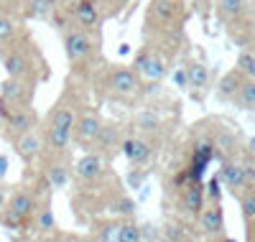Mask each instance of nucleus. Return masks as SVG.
Here are the masks:
<instances>
[{
  "mask_svg": "<svg viewBox=\"0 0 255 242\" xmlns=\"http://www.w3.org/2000/svg\"><path fill=\"white\" fill-rule=\"evenodd\" d=\"M69 207L77 219V225L87 227L92 219L102 214H120V217H135V202L128 196V186L123 176L110 166L102 173L84 181H72Z\"/></svg>",
  "mask_w": 255,
  "mask_h": 242,
  "instance_id": "1",
  "label": "nucleus"
},
{
  "mask_svg": "<svg viewBox=\"0 0 255 242\" xmlns=\"http://www.w3.org/2000/svg\"><path fill=\"white\" fill-rule=\"evenodd\" d=\"M90 100H92L90 82L82 79V77H74V74H67L64 90L59 92L56 102L49 107V113L41 118L46 150L72 148V127H74L77 113H79V107Z\"/></svg>",
  "mask_w": 255,
  "mask_h": 242,
  "instance_id": "2",
  "label": "nucleus"
},
{
  "mask_svg": "<svg viewBox=\"0 0 255 242\" xmlns=\"http://www.w3.org/2000/svg\"><path fill=\"white\" fill-rule=\"evenodd\" d=\"M151 84L156 82H143L130 64L102 61L90 79V90L97 105H115L133 110L145 100Z\"/></svg>",
  "mask_w": 255,
  "mask_h": 242,
  "instance_id": "3",
  "label": "nucleus"
},
{
  "mask_svg": "<svg viewBox=\"0 0 255 242\" xmlns=\"http://www.w3.org/2000/svg\"><path fill=\"white\" fill-rule=\"evenodd\" d=\"M54 199V189L51 184L46 181V176L41 173L36 166L26 168L20 181L15 186H10V194H8V202H5V209L0 214V225L3 230H10V232H23V227L28 225V219L33 217V212Z\"/></svg>",
  "mask_w": 255,
  "mask_h": 242,
  "instance_id": "4",
  "label": "nucleus"
},
{
  "mask_svg": "<svg viewBox=\"0 0 255 242\" xmlns=\"http://www.w3.org/2000/svg\"><path fill=\"white\" fill-rule=\"evenodd\" d=\"M0 67H3L5 77H20L31 79L36 84L51 79V67L46 54L41 51L38 41L33 38L31 28L20 31L13 41L0 46Z\"/></svg>",
  "mask_w": 255,
  "mask_h": 242,
  "instance_id": "5",
  "label": "nucleus"
},
{
  "mask_svg": "<svg viewBox=\"0 0 255 242\" xmlns=\"http://www.w3.org/2000/svg\"><path fill=\"white\" fill-rule=\"evenodd\" d=\"M189 0H148L143 13V38L163 41L171 46H186V20H189Z\"/></svg>",
  "mask_w": 255,
  "mask_h": 242,
  "instance_id": "6",
  "label": "nucleus"
},
{
  "mask_svg": "<svg viewBox=\"0 0 255 242\" xmlns=\"http://www.w3.org/2000/svg\"><path fill=\"white\" fill-rule=\"evenodd\" d=\"M56 28L61 33L64 54H67V64H69V74L90 82L95 69L105 61V54H102L105 36L77 26L74 20H61Z\"/></svg>",
  "mask_w": 255,
  "mask_h": 242,
  "instance_id": "7",
  "label": "nucleus"
},
{
  "mask_svg": "<svg viewBox=\"0 0 255 242\" xmlns=\"http://www.w3.org/2000/svg\"><path fill=\"white\" fill-rule=\"evenodd\" d=\"M181 54H184V49H179V46H171V43H163V41L143 38V46L135 51L130 67L138 72V77L143 82H158L161 84L168 74L174 72Z\"/></svg>",
  "mask_w": 255,
  "mask_h": 242,
  "instance_id": "8",
  "label": "nucleus"
},
{
  "mask_svg": "<svg viewBox=\"0 0 255 242\" xmlns=\"http://www.w3.org/2000/svg\"><path fill=\"white\" fill-rule=\"evenodd\" d=\"M87 240L97 242H140V225L135 217L102 214L87 225Z\"/></svg>",
  "mask_w": 255,
  "mask_h": 242,
  "instance_id": "9",
  "label": "nucleus"
},
{
  "mask_svg": "<svg viewBox=\"0 0 255 242\" xmlns=\"http://www.w3.org/2000/svg\"><path fill=\"white\" fill-rule=\"evenodd\" d=\"M38 122L41 115L33 105H13L0 97V140L10 145L18 135H23L26 130L36 127Z\"/></svg>",
  "mask_w": 255,
  "mask_h": 242,
  "instance_id": "10",
  "label": "nucleus"
},
{
  "mask_svg": "<svg viewBox=\"0 0 255 242\" xmlns=\"http://www.w3.org/2000/svg\"><path fill=\"white\" fill-rule=\"evenodd\" d=\"M36 168L46 176V181L51 184L54 191H61L72 184V168H74V150L64 148V150H46L41 153V158Z\"/></svg>",
  "mask_w": 255,
  "mask_h": 242,
  "instance_id": "11",
  "label": "nucleus"
},
{
  "mask_svg": "<svg viewBox=\"0 0 255 242\" xmlns=\"http://www.w3.org/2000/svg\"><path fill=\"white\" fill-rule=\"evenodd\" d=\"M105 118L100 113V107L95 100L84 102L77 113V120H74V127H72V148H79L82 153L84 150H92L97 135H100V127H102Z\"/></svg>",
  "mask_w": 255,
  "mask_h": 242,
  "instance_id": "12",
  "label": "nucleus"
},
{
  "mask_svg": "<svg viewBox=\"0 0 255 242\" xmlns=\"http://www.w3.org/2000/svg\"><path fill=\"white\" fill-rule=\"evenodd\" d=\"M179 84L194 102H204L212 90V69L202 59H184L179 67Z\"/></svg>",
  "mask_w": 255,
  "mask_h": 242,
  "instance_id": "13",
  "label": "nucleus"
},
{
  "mask_svg": "<svg viewBox=\"0 0 255 242\" xmlns=\"http://www.w3.org/2000/svg\"><path fill=\"white\" fill-rule=\"evenodd\" d=\"M120 153L130 161V166L135 171H148L151 163L156 161V156L161 153V148L153 140H148V138H143V135H138V133H133V130L125 127V135H123V143H120Z\"/></svg>",
  "mask_w": 255,
  "mask_h": 242,
  "instance_id": "14",
  "label": "nucleus"
},
{
  "mask_svg": "<svg viewBox=\"0 0 255 242\" xmlns=\"http://www.w3.org/2000/svg\"><path fill=\"white\" fill-rule=\"evenodd\" d=\"M194 227L199 230L197 237H204V240H225L227 237V227H225V209H222V202L220 199H207Z\"/></svg>",
  "mask_w": 255,
  "mask_h": 242,
  "instance_id": "15",
  "label": "nucleus"
},
{
  "mask_svg": "<svg viewBox=\"0 0 255 242\" xmlns=\"http://www.w3.org/2000/svg\"><path fill=\"white\" fill-rule=\"evenodd\" d=\"M18 237L23 240H59L61 237V230L56 225V217H54V209H51V202L41 204L33 217L28 219V225L23 227Z\"/></svg>",
  "mask_w": 255,
  "mask_h": 242,
  "instance_id": "16",
  "label": "nucleus"
},
{
  "mask_svg": "<svg viewBox=\"0 0 255 242\" xmlns=\"http://www.w3.org/2000/svg\"><path fill=\"white\" fill-rule=\"evenodd\" d=\"M10 148L15 150V156L20 158L23 168L36 166V163H38V158H41V153H44V148H46V140H44V130H41V122H38L36 127L26 130L23 135H18V138L10 143Z\"/></svg>",
  "mask_w": 255,
  "mask_h": 242,
  "instance_id": "17",
  "label": "nucleus"
},
{
  "mask_svg": "<svg viewBox=\"0 0 255 242\" xmlns=\"http://www.w3.org/2000/svg\"><path fill=\"white\" fill-rule=\"evenodd\" d=\"M123 135H125V125L115 122V120H105L102 127H100V135L92 145L95 153L100 156L115 161V156H120V143H123Z\"/></svg>",
  "mask_w": 255,
  "mask_h": 242,
  "instance_id": "18",
  "label": "nucleus"
},
{
  "mask_svg": "<svg viewBox=\"0 0 255 242\" xmlns=\"http://www.w3.org/2000/svg\"><path fill=\"white\" fill-rule=\"evenodd\" d=\"M38 84L31 79H20V77H5L0 82V97L13 102V105H33L36 102Z\"/></svg>",
  "mask_w": 255,
  "mask_h": 242,
  "instance_id": "19",
  "label": "nucleus"
},
{
  "mask_svg": "<svg viewBox=\"0 0 255 242\" xmlns=\"http://www.w3.org/2000/svg\"><path fill=\"white\" fill-rule=\"evenodd\" d=\"M26 18L18 15V13H10V10H0V46L8 41H13L20 31H26Z\"/></svg>",
  "mask_w": 255,
  "mask_h": 242,
  "instance_id": "20",
  "label": "nucleus"
},
{
  "mask_svg": "<svg viewBox=\"0 0 255 242\" xmlns=\"http://www.w3.org/2000/svg\"><path fill=\"white\" fill-rule=\"evenodd\" d=\"M56 8V0H26L23 5V18L28 20H44V23H51V15Z\"/></svg>",
  "mask_w": 255,
  "mask_h": 242,
  "instance_id": "21",
  "label": "nucleus"
},
{
  "mask_svg": "<svg viewBox=\"0 0 255 242\" xmlns=\"http://www.w3.org/2000/svg\"><path fill=\"white\" fill-rule=\"evenodd\" d=\"M248 77L235 67V69H230L227 74H222V79H220V84H217V97L222 100V102H230L232 97H235V92L240 90V84L245 82Z\"/></svg>",
  "mask_w": 255,
  "mask_h": 242,
  "instance_id": "22",
  "label": "nucleus"
},
{
  "mask_svg": "<svg viewBox=\"0 0 255 242\" xmlns=\"http://www.w3.org/2000/svg\"><path fill=\"white\" fill-rule=\"evenodd\" d=\"M235 107H240V110H248V113H255V79H245L243 84H240V90L235 92V97L230 100Z\"/></svg>",
  "mask_w": 255,
  "mask_h": 242,
  "instance_id": "23",
  "label": "nucleus"
},
{
  "mask_svg": "<svg viewBox=\"0 0 255 242\" xmlns=\"http://www.w3.org/2000/svg\"><path fill=\"white\" fill-rule=\"evenodd\" d=\"M95 3V8L100 10V15H102V20L108 23V20H115V18H120L123 13H125V8L133 3V0H92Z\"/></svg>",
  "mask_w": 255,
  "mask_h": 242,
  "instance_id": "24",
  "label": "nucleus"
},
{
  "mask_svg": "<svg viewBox=\"0 0 255 242\" xmlns=\"http://www.w3.org/2000/svg\"><path fill=\"white\" fill-rule=\"evenodd\" d=\"M235 67L245 74V77H250V79H255V49H240V54H238V61H235Z\"/></svg>",
  "mask_w": 255,
  "mask_h": 242,
  "instance_id": "25",
  "label": "nucleus"
},
{
  "mask_svg": "<svg viewBox=\"0 0 255 242\" xmlns=\"http://www.w3.org/2000/svg\"><path fill=\"white\" fill-rule=\"evenodd\" d=\"M23 5H26V0H0V10H10L18 15H23Z\"/></svg>",
  "mask_w": 255,
  "mask_h": 242,
  "instance_id": "26",
  "label": "nucleus"
},
{
  "mask_svg": "<svg viewBox=\"0 0 255 242\" xmlns=\"http://www.w3.org/2000/svg\"><path fill=\"white\" fill-rule=\"evenodd\" d=\"M8 194H10V186L5 184V179H0V214L5 209V202H8Z\"/></svg>",
  "mask_w": 255,
  "mask_h": 242,
  "instance_id": "27",
  "label": "nucleus"
},
{
  "mask_svg": "<svg viewBox=\"0 0 255 242\" xmlns=\"http://www.w3.org/2000/svg\"><path fill=\"white\" fill-rule=\"evenodd\" d=\"M5 173H8V158L0 156V179H5Z\"/></svg>",
  "mask_w": 255,
  "mask_h": 242,
  "instance_id": "28",
  "label": "nucleus"
},
{
  "mask_svg": "<svg viewBox=\"0 0 255 242\" xmlns=\"http://www.w3.org/2000/svg\"><path fill=\"white\" fill-rule=\"evenodd\" d=\"M253 191H255V186H253Z\"/></svg>",
  "mask_w": 255,
  "mask_h": 242,
  "instance_id": "29",
  "label": "nucleus"
}]
</instances>
